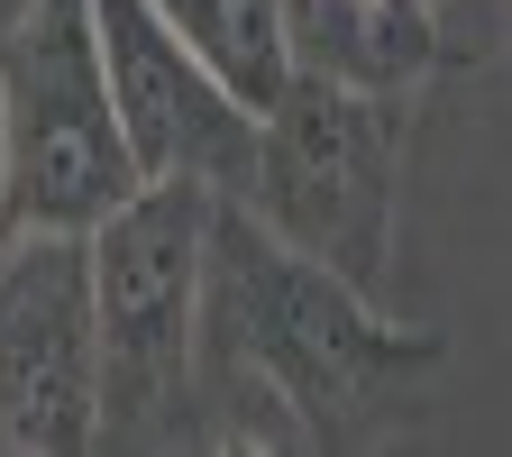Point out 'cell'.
<instances>
[{
  "mask_svg": "<svg viewBox=\"0 0 512 457\" xmlns=\"http://www.w3.org/2000/svg\"><path fill=\"white\" fill-rule=\"evenodd\" d=\"M439 366L448 339L430 320H394L339 266L284 247L247 202H211L183 448H357Z\"/></svg>",
  "mask_w": 512,
  "mask_h": 457,
  "instance_id": "cell-1",
  "label": "cell"
},
{
  "mask_svg": "<svg viewBox=\"0 0 512 457\" xmlns=\"http://www.w3.org/2000/svg\"><path fill=\"white\" fill-rule=\"evenodd\" d=\"M403 174H412V92H348L293 74L256 110V174L238 202L284 247L339 266L384 302L403 247Z\"/></svg>",
  "mask_w": 512,
  "mask_h": 457,
  "instance_id": "cell-2",
  "label": "cell"
},
{
  "mask_svg": "<svg viewBox=\"0 0 512 457\" xmlns=\"http://www.w3.org/2000/svg\"><path fill=\"white\" fill-rule=\"evenodd\" d=\"M138 183L147 174L110 101L92 0H19L0 28V238L10 229L92 238Z\"/></svg>",
  "mask_w": 512,
  "mask_h": 457,
  "instance_id": "cell-3",
  "label": "cell"
},
{
  "mask_svg": "<svg viewBox=\"0 0 512 457\" xmlns=\"http://www.w3.org/2000/svg\"><path fill=\"white\" fill-rule=\"evenodd\" d=\"M202 183H138L92 229V311H101V448H183L192 439V339H202Z\"/></svg>",
  "mask_w": 512,
  "mask_h": 457,
  "instance_id": "cell-4",
  "label": "cell"
},
{
  "mask_svg": "<svg viewBox=\"0 0 512 457\" xmlns=\"http://www.w3.org/2000/svg\"><path fill=\"white\" fill-rule=\"evenodd\" d=\"M101 448V311L92 238L10 229L0 238V457Z\"/></svg>",
  "mask_w": 512,
  "mask_h": 457,
  "instance_id": "cell-5",
  "label": "cell"
},
{
  "mask_svg": "<svg viewBox=\"0 0 512 457\" xmlns=\"http://www.w3.org/2000/svg\"><path fill=\"white\" fill-rule=\"evenodd\" d=\"M101 55H110V101L128 128V156L147 183H202L238 202L256 174V110L192 55L156 0H92Z\"/></svg>",
  "mask_w": 512,
  "mask_h": 457,
  "instance_id": "cell-6",
  "label": "cell"
},
{
  "mask_svg": "<svg viewBox=\"0 0 512 457\" xmlns=\"http://www.w3.org/2000/svg\"><path fill=\"white\" fill-rule=\"evenodd\" d=\"M293 74L348 83V92H412L439 74V0H284Z\"/></svg>",
  "mask_w": 512,
  "mask_h": 457,
  "instance_id": "cell-7",
  "label": "cell"
},
{
  "mask_svg": "<svg viewBox=\"0 0 512 457\" xmlns=\"http://www.w3.org/2000/svg\"><path fill=\"white\" fill-rule=\"evenodd\" d=\"M165 28L211 64V74L247 101L266 110L284 83H293V37H284V0H156Z\"/></svg>",
  "mask_w": 512,
  "mask_h": 457,
  "instance_id": "cell-8",
  "label": "cell"
}]
</instances>
